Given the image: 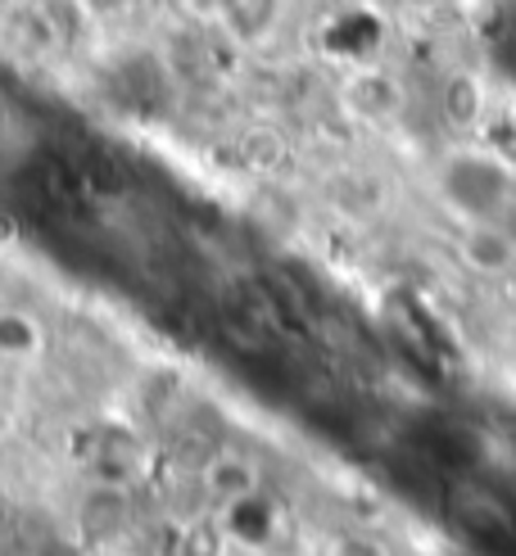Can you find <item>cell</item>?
Returning a JSON list of instances; mask_svg holds the SVG:
<instances>
[{"instance_id":"cell-5","label":"cell","mask_w":516,"mask_h":556,"mask_svg":"<svg viewBox=\"0 0 516 556\" xmlns=\"http://www.w3.org/2000/svg\"><path fill=\"white\" fill-rule=\"evenodd\" d=\"M281 23H286V0H217V18H213L217 33L244 50L267 46L281 33Z\"/></svg>"},{"instance_id":"cell-6","label":"cell","mask_w":516,"mask_h":556,"mask_svg":"<svg viewBox=\"0 0 516 556\" xmlns=\"http://www.w3.org/2000/svg\"><path fill=\"white\" fill-rule=\"evenodd\" d=\"M344 104L353 109L358 118L367 123H386L399 114V104H403V87L390 77V73H380V68H367V73H353L349 77V87H344Z\"/></svg>"},{"instance_id":"cell-10","label":"cell","mask_w":516,"mask_h":556,"mask_svg":"<svg viewBox=\"0 0 516 556\" xmlns=\"http://www.w3.org/2000/svg\"><path fill=\"white\" fill-rule=\"evenodd\" d=\"M181 10L190 18H200V23H213L217 18V0H181Z\"/></svg>"},{"instance_id":"cell-2","label":"cell","mask_w":516,"mask_h":556,"mask_svg":"<svg viewBox=\"0 0 516 556\" xmlns=\"http://www.w3.org/2000/svg\"><path fill=\"white\" fill-rule=\"evenodd\" d=\"M50 321L37 303H27L18 294H0V376H37L50 357Z\"/></svg>"},{"instance_id":"cell-4","label":"cell","mask_w":516,"mask_h":556,"mask_svg":"<svg viewBox=\"0 0 516 556\" xmlns=\"http://www.w3.org/2000/svg\"><path fill=\"white\" fill-rule=\"evenodd\" d=\"M457 254L476 276H512L516 271V231L503 227V217L462 222Z\"/></svg>"},{"instance_id":"cell-11","label":"cell","mask_w":516,"mask_h":556,"mask_svg":"<svg viewBox=\"0 0 516 556\" xmlns=\"http://www.w3.org/2000/svg\"><path fill=\"white\" fill-rule=\"evenodd\" d=\"M91 14H123V10H131L136 0H81Z\"/></svg>"},{"instance_id":"cell-7","label":"cell","mask_w":516,"mask_h":556,"mask_svg":"<svg viewBox=\"0 0 516 556\" xmlns=\"http://www.w3.org/2000/svg\"><path fill=\"white\" fill-rule=\"evenodd\" d=\"M480 109H484V96H480V81L471 73H457L449 77V87H444V114L449 123L457 127H471L480 118Z\"/></svg>"},{"instance_id":"cell-8","label":"cell","mask_w":516,"mask_h":556,"mask_svg":"<svg viewBox=\"0 0 516 556\" xmlns=\"http://www.w3.org/2000/svg\"><path fill=\"white\" fill-rule=\"evenodd\" d=\"M331 556H390V552H386V543H380V539L344 534V539H336V552Z\"/></svg>"},{"instance_id":"cell-1","label":"cell","mask_w":516,"mask_h":556,"mask_svg":"<svg viewBox=\"0 0 516 556\" xmlns=\"http://www.w3.org/2000/svg\"><path fill=\"white\" fill-rule=\"evenodd\" d=\"M435 190H440L444 208L457 222H476V217H503V208L516 200V168L480 146H462L449 150L435 168Z\"/></svg>"},{"instance_id":"cell-9","label":"cell","mask_w":516,"mask_h":556,"mask_svg":"<svg viewBox=\"0 0 516 556\" xmlns=\"http://www.w3.org/2000/svg\"><path fill=\"white\" fill-rule=\"evenodd\" d=\"M14 127H18V109H14V100L5 96V87H0V141H10Z\"/></svg>"},{"instance_id":"cell-3","label":"cell","mask_w":516,"mask_h":556,"mask_svg":"<svg viewBox=\"0 0 516 556\" xmlns=\"http://www.w3.org/2000/svg\"><path fill=\"white\" fill-rule=\"evenodd\" d=\"M200 493H204V503L217 507L223 516L240 511V507H250L254 497L263 493V470L254 457H244V453H213L204 466H200Z\"/></svg>"}]
</instances>
